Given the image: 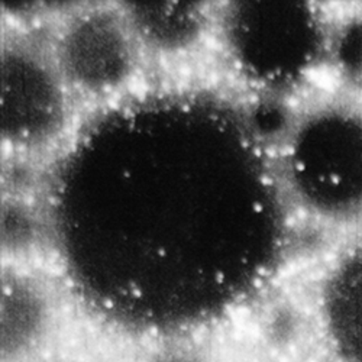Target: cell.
Returning <instances> with one entry per match:
<instances>
[{
	"label": "cell",
	"mask_w": 362,
	"mask_h": 362,
	"mask_svg": "<svg viewBox=\"0 0 362 362\" xmlns=\"http://www.w3.org/2000/svg\"><path fill=\"white\" fill-rule=\"evenodd\" d=\"M139 362H222L218 354L197 339H161L149 349Z\"/></svg>",
	"instance_id": "obj_6"
},
{
	"label": "cell",
	"mask_w": 362,
	"mask_h": 362,
	"mask_svg": "<svg viewBox=\"0 0 362 362\" xmlns=\"http://www.w3.org/2000/svg\"><path fill=\"white\" fill-rule=\"evenodd\" d=\"M66 320L58 283L29 262L2 269V362H48Z\"/></svg>",
	"instance_id": "obj_3"
},
{
	"label": "cell",
	"mask_w": 362,
	"mask_h": 362,
	"mask_svg": "<svg viewBox=\"0 0 362 362\" xmlns=\"http://www.w3.org/2000/svg\"><path fill=\"white\" fill-rule=\"evenodd\" d=\"M57 70L76 99L106 100L135 78L141 44L120 9H86L49 44Z\"/></svg>",
	"instance_id": "obj_2"
},
{
	"label": "cell",
	"mask_w": 362,
	"mask_h": 362,
	"mask_svg": "<svg viewBox=\"0 0 362 362\" xmlns=\"http://www.w3.org/2000/svg\"><path fill=\"white\" fill-rule=\"evenodd\" d=\"M325 62L337 78L338 92L362 100V8L329 22Z\"/></svg>",
	"instance_id": "obj_5"
},
{
	"label": "cell",
	"mask_w": 362,
	"mask_h": 362,
	"mask_svg": "<svg viewBox=\"0 0 362 362\" xmlns=\"http://www.w3.org/2000/svg\"><path fill=\"white\" fill-rule=\"evenodd\" d=\"M313 322L335 362H362V235L323 267L313 290Z\"/></svg>",
	"instance_id": "obj_4"
},
{
	"label": "cell",
	"mask_w": 362,
	"mask_h": 362,
	"mask_svg": "<svg viewBox=\"0 0 362 362\" xmlns=\"http://www.w3.org/2000/svg\"><path fill=\"white\" fill-rule=\"evenodd\" d=\"M297 197L323 226L362 235V100L337 92L317 102L297 129Z\"/></svg>",
	"instance_id": "obj_1"
},
{
	"label": "cell",
	"mask_w": 362,
	"mask_h": 362,
	"mask_svg": "<svg viewBox=\"0 0 362 362\" xmlns=\"http://www.w3.org/2000/svg\"><path fill=\"white\" fill-rule=\"evenodd\" d=\"M48 362H95V361H88V359H81V358H66V356H62L58 355L52 359H49Z\"/></svg>",
	"instance_id": "obj_8"
},
{
	"label": "cell",
	"mask_w": 362,
	"mask_h": 362,
	"mask_svg": "<svg viewBox=\"0 0 362 362\" xmlns=\"http://www.w3.org/2000/svg\"><path fill=\"white\" fill-rule=\"evenodd\" d=\"M240 362H291L290 359H287L286 356H280L276 354H269L267 351H262L259 354H255L250 358H245L244 361Z\"/></svg>",
	"instance_id": "obj_7"
}]
</instances>
